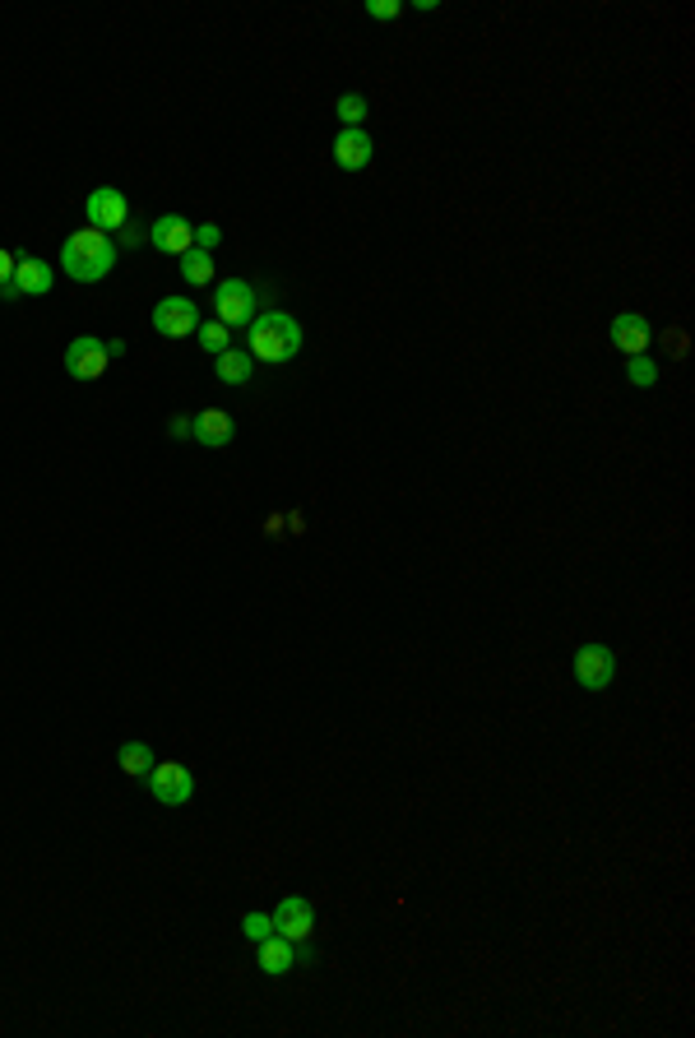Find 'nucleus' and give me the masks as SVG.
Segmentation results:
<instances>
[{
  "instance_id": "nucleus-1",
  "label": "nucleus",
  "mask_w": 695,
  "mask_h": 1038,
  "mask_svg": "<svg viewBox=\"0 0 695 1038\" xmlns=\"http://www.w3.org/2000/svg\"><path fill=\"white\" fill-rule=\"evenodd\" d=\"M246 353L255 362H269V367H283L292 357L302 353V325L283 311H265L246 325Z\"/></svg>"
},
{
  "instance_id": "nucleus-2",
  "label": "nucleus",
  "mask_w": 695,
  "mask_h": 1038,
  "mask_svg": "<svg viewBox=\"0 0 695 1038\" xmlns=\"http://www.w3.org/2000/svg\"><path fill=\"white\" fill-rule=\"evenodd\" d=\"M116 265V241L98 228H84L75 237H65L61 246V269L70 274L75 283H98L107 279Z\"/></svg>"
},
{
  "instance_id": "nucleus-3",
  "label": "nucleus",
  "mask_w": 695,
  "mask_h": 1038,
  "mask_svg": "<svg viewBox=\"0 0 695 1038\" xmlns=\"http://www.w3.org/2000/svg\"><path fill=\"white\" fill-rule=\"evenodd\" d=\"M255 306H260V297H255V288L246 279H223L214 292V311L218 320L228 325V330H241V325H251L255 320Z\"/></svg>"
},
{
  "instance_id": "nucleus-4",
  "label": "nucleus",
  "mask_w": 695,
  "mask_h": 1038,
  "mask_svg": "<svg viewBox=\"0 0 695 1038\" xmlns=\"http://www.w3.org/2000/svg\"><path fill=\"white\" fill-rule=\"evenodd\" d=\"M144 784H149V793L163 802V807H186L190 793H195V774H190L186 765H177V760H163V765H153L149 770Z\"/></svg>"
},
{
  "instance_id": "nucleus-5",
  "label": "nucleus",
  "mask_w": 695,
  "mask_h": 1038,
  "mask_svg": "<svg viewBox=\"0 0 695 1038\" xmlns=\"http://www.w3.org/2000/svg\"><path fill=\"white\" fill-rule=\"evenodd\" d=\"M153 330L163 334V339H186V334L200 330V306L190 302V297H163V302L153 306Z\"/></svg>"
},
{
  "instance_id": "nucleus-6",
  "label": "nucleus",
  "mask_w": 695,
  "mask_h": 1038,
  "mask_svg": "<svg viewBox=\"0 0 695 1038\" xmlns=\"http://www.w3.org/2000/svg\"><path fill=\"white\" fill-rule=\"evenodd\" d=\"M84 214H89V223L98 232H121L130 223V200L116 186H98L89 200H84Z\"/></svg>"
},
{
  "instance_id": "nucleus-7",
  "label": "nucleus",
  "mask_w": 695,
  "mask_h": 1038,
  "mask_svg": "<svg viewBox=\"0 0 695 1038\" xmlns=\"http://www.w3.org/2000/svg\"><path fill=\"white\" fill-rule=\"evenodd\" d=\"M612 677H617V654L607 645H580V654H575V682L584 691H603V686H612Z\"/></svg>"
},
{
  "instance_id": "nucleus-8",
  "label": "nucleus",
  "mask_w": 695,
  "mask_h": 1038,
  "mask_svg": "<svg viewBox=\"0 0 695 1038\" xmlns=\"http://www.w3.org/2000/svg\"><path fill=\"white\" fill-rule=\"evenodd\" d=\"M269 918H274V932H278V937H288L292 946L316 932V909H311V899H302V895L278 899V909L269 913Z\"/></svg>"
},
{
  "instance_id": "nucleus-9",
  "label": "nucleus",
  "mask_w": 695,
  "mask_h": 1038,
  "mask_svg": "<svg viewBox=\"0 0 695 1038\" xmlns=\"http://www.w3.org/2000/svg\"><path fill=\"white\" fill-rule=\"evenodd\" d=\"M107 362H112V357H107V343L93 339V334H79V339L65 348V371H70L75 380H98L102 371H107Z\"/></svg>"
},
{
  "instance_id": "nucleus-10",
  "label": "nucleus",
  "mask_w": 695,
  "mask_h": 1038,
  "mask_svg": "<svg viewBox=\"0 0 695 1038\" xmlns=\"http://www.w3.org/2000/svg\"><path fill=\"white\" fill-rule=\"evenodd\" d=\"M10 283H14L19 297H47L56 274H51V265L38 260V255H14V279Z\"/></svg>"
},
{
  "instance_id": "nucleus-11",
  "label": "nucleus",
  "mask_w": 695,
  "mask_h": 1038,
  "mask_svg": "<svg viewBox=\"0 0 695 1038\" xmlns=\"http://www.w3.org/2000/svg\"><path fill=\"white\" fill-rule=\"evenodd\" d=\"M190 436H195L200 445H209V450H223V445H232V436H237V422H232L223 408H204V413L190 418Z\"/></svg>"
},
{
  "instance_id": "nucleus-12",
  "label": "nucleus",
  "mask_w": 695,
  "mask_h": 1038,
  "mask_svg": "<svg viewBox=\"0 0 695 1038\" xmlns=\"http://www.w3.org/2000/svg\"><path fill=\"white\" fill-rule=\"evenodd\" d=\"M149 241L158 246V251H167V255H186L190 246H195V223H186L181 214H163L149 228Z\"/></svg>"
},
{
  "instance_id": "nucleus-13",
  "label": "nucleus",
  "mask_w": 695,
  "mask_h": 1038,
  "mask_svg": "<svg viewBox=\"0 0 695 1038\" xmlns=\"http://www.w3.org/2000/svg\"><path fill=\"white\" fill-rule=\"evenodd\" d=\"M649 339H654V334H649V320L640 316V311H621V316L612 320V343H617L626 357H640L649 348Z\"/></svg>"
},
{
  "instance_id": "nucleus-14",
  "label": "nucleus",
  "mask_w": 695,
  "mask_h": 1038,
  "mask_svg": "<svg viewBox=\"0 0 695 1038\" xmlns=\"http://www.w3.org/2000/svg\"><path fill=\"white\" fill-rule=\"evenodd\" d=\"M371 153H376V144H371V135H367L362 126L339 130V140H334V163H339L343 172H357V167H367Z\"/></svg>"
},
{
  "instance_id": "nucleus-15",
  "label": "nucleus",
  "mask_w": 695,
  "mask_h": 1038,
  "mask_svg": "<svg viewBox=\"0 0 695 1038\" xmlns=\"http://www.w3.org/2000/svg\"><path fill=\"white\" fill-rule=\"evenodd\" d=\"M255 946H260V969H265V974H288L292 964H297V946H292L288 937H265V941H255Z\"/></svg>"
},
{
  "instance_id": "nucleus-16",
  "label": "nucleus",
  "mask_w": 695,
  "mask_h": 1038,
  "mask_svg": "<svg viewBox=\"0 0 695 1038\" xmlns=\"http://www.w3.org/2000/svg\"><path fill=\"white\" fill-rule=\"evenodd\" d=\"M214 376L223 380V385H246V380L255 376V357H251V353H237V348H228V353H218Z\"/></svg>"
},
{
  "instance_id": "nucleus-17",
  "label": "nucleus",
  "mask_w": 695,
  "mask_h": 1038,
  "mask_svg": "<svg viewBox=\"0 0 695 1038\" xmlns=\"http://www.w3.org/2000/svg\"><path fill=\"white\" fill-rule=\"evenodd\" d=\"M181 279H186L190 288H209V283H214V255L200 251V246H190V251L181 255Z\"/></svg>"
},
{
  "instance_id": "nucleus-18",
  "label": "nucleus",
  "mask_w": 695,
  "mask_h": 1038,
  "mask_svg": "<svg viewBox=\"0 0 695 1038\" xmlns=\"http://www.w3.org/2000/svg\"><path fill=\"white\" fill-rule=\"evenodd\" d=\"M116 760H121V770H126L130 779H149V770L158 765V760H153V751H149V742H121Z\"/></svg>"
},
{
  "instance_id": "nucleus-19",
  "label": "nucleus",
  "mask_w": 695,
  "mask_h": 1038,
  "mask_svg": "<svg viewBox=\"0 0 695 1038\" xmlns=\"http://www.w3.org/2000/svg\"><path fill=\"white\" fill-rule=\"evenodd\" d=\"M371 107H367V98L362 93H343L339 102H334V116L343 121V130H353V126H362V116H367Z\"/></svg>"
},
{
  "instance_id": "nucleus-20",
  "label": "nucleus",
  "mask_w": 695,
  "mask_h": 1038,
  "mask_svg": "<svg viewBox=\"0 0 695 1038\" xmlns=\"http://www.w3.org/2000/svg\"><path fill=\"white\" fill-rule=\"evenodd\" d=\"M200 343H204V353H228V343H232V334H228V325H223V320H209V325H200Z\"/></svg>"
},
{
  "instance_id": "nucleus-21",
  "label": "nucleus",
  "mask_w": 695,
  "mask_h": 1038,
  "mask_svg": "<svg viewBox=\"0 0 695 1038\" xmlns=\"http://www.w3.org/2000/svg\"><path fill=\"white\" fill-rule=\"evenodd\" d=\"M626 376H631V385H654V380H658V367L649 362L645 353H640V357H626Z\"/></svg>"
},
{
  "instance_id": "nucleus-22",
  "label": "nucleus",
  "mask_w": 695,
  "mask_h": 1038,
  "mask_svg": "<svg viewBox=\"0 0 695 1038\" xmlns=\"http://www.w3.org/2000/svg\"><path fill=\"white\" fill-rule=\"evenodd\" d=\"M241 932H246L251 941H265V937H274V918H269V913H246V918H241Z\"/></svg>"
},
{
  "instance_id": "nucleus-23",
  "label": "nucleus",
  "mask_w": 695,
  "mask_h": 1038,
  "mask_svg": "<svg viewBox=\"0 0 695 1038\" xmlns=\"http://www.w3.org/2000/svg\"><path fill=\"white\" fill-rule=\"evenodd\" d=\"M399 10H404L399 0H367V14H371V19H394Z\"/></svg>"
},
{
  "instance_id": "nucleus-24",
  "label": "nucleus",
  "mask_w": 695,
  "mask_h": 1038,
  "mask_svg": "<svg viewBox=\"0 0 695 1038\" xmlns=\"http://www.w3.org/2000/svg\"><path fill=\"white\" fill-rule=\"evenodd\" d=\"M218 237H223V232H218L214 223H204V228H195V246H200V251H214Z\"/></svg>"
},
{
  "instance_id": "nucleus-25",
  "label": "nucleus",
  "mask_w": 695,
  "mask_h": 1038,
  "mask_svg": "<svg viewBox=\"0 0 695 1038\" xmlns=\"http://www.w3.org/2000/svg\"><path fill=\"white\" fill-rule=\"evenodd\" d=\"M14 279V255L10 251H0V288Z\"/></svg>"
}]
</instances>
